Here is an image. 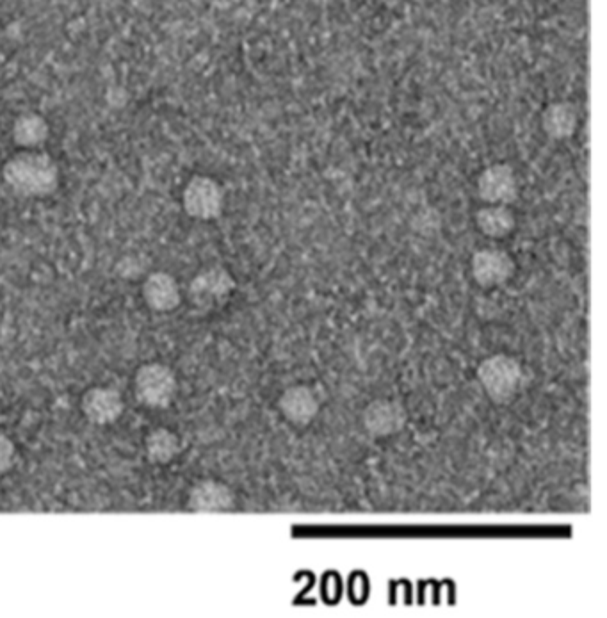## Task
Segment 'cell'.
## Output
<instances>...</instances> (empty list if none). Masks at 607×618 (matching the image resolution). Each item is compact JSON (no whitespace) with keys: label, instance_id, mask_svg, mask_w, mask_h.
Masks as SVG:
<instances>
[{"label":"cell","instance_id":"cell-10","mask_svg":"<svg viewBox=\"0 0 607 618\" xmlns=\"http://www.w3.org/2000/svg\"><path fill=\"white\" fill-rule=\"evenodd\" d=\"M141 294L146 305L154 312H173L179 309L182 303V291L175 277H171L170 273L157 271L148 275L145 284L141 287Z\"/></svg>","mask_w":607,"mask_h":618},{"label":"cell","instance_id":"cell-5","mask_svg":"<svg viewBox=\"0 0 607 618\" xmlns=\"http://www.w3.org/2000/svg\"><path fill=\"white\" fill-rule=\"evenodd\" d=\"M235 280L230 271L221 266L203 269L196 275L189 289L187 296L196 309L214 310L225 305L230 296L235 291Z\"/></svg>","mask_w":607,"mask_h":618},{"label":"cell","instance_id":"cell-1","mask_svg":"<svg viewBox=\"0 0 607 618\" xmlns=\"http://www.w3.org/2000/svg\"><path fill=\"white\" fill-rule=\"evenodd\" d=\"M2 179L15 195L45 198L56 193L61 170L56 161L41 148L20 150L2 168Z\"/></svg>","mask_w":607,"mask_h":618},{"label":"cell","instance_id":"cell-14","mask_svg":"<svg viewBox=\"0 0 607 618\" xmlns=\"http://www.w3.org/2000/svg\"><path fill=\"white\" fill-rule=\"evenodd\" d=\"M476 225L479 232L488 239H504L511 236L517 228V216L510 205H488L476 212Z\"/></svg>","mask_w":607,"mask_h":618},{"label":"cell","instance_id":"cell-9","mask_svg":"<svg viewBox=\"0 0 607 618\" xmlns=\"http://www.w3.org/2000/svg\"><path fill=\"white\" fill-rule=\"evenodd\" d=\"M81 408L90 423L107 426L122 417L125 403L120 392L107 387H95L82 396Z\"/></svg>","mask_w":607,"mask_h":618},{"label":"cell","instance_id":"cell-6","mask_svg":"<svg viewBox=\"0 0 607 618\" xmlns=\"http://www.w3.org/2000/svg\"><path fill=\"white\" fill-rule=\"evenodd\" d=\"M478 196L488 205H513L520 195V184L510 164L495 163L481 171L478 177Z\"/></svg>","mask_w":607,"mask_h":618},{"label":"cell","instance_id":"cell-13","mask_svg":"<svg viewBox=\"0 0 607 618\" xmlns=\"http://www.w3.org/2000/svg\"><path fill=\"white\" fill-rule=\"evenodd\" d=\"M579 127V109L572 102H554L542 113V129L556 141L570 139Z\"/></svg>","mask_w":607,"mask_h":618},{"label":"cell","instance_id":"cell-17","mask_svg":"<svg viewBox=\"0 0 607 618\" xmlns=\"http://www.w3.org/2000/svg\"><path fill=\"white\" fill-rule=\"evenodd\" d=\"M15 456H17L15 444L11 442L8 435L0 431V478L11 471V467L15 464Z\"/></svg>","mask_w":607,"mask_h":618},{"label":"cell","instance_id":"cell-2","mask_svg":"<svg viewBox=\"0 0 607 618\" xmlns=\"http://www.w3.org/2000/svg\"><path fill=\"white\" fill-rule=\"evenodd\" d=\"M478 378L495 405H510L524 382V369L517 358L499 353L479 364Z\"/></svg>","mask_w":607,"mask_h":618},{"label":"cell","instance_id":"cell-11","mask_svg":"<svg viewBox=\"0 0 607 618\" xmlns=\"http://www.w3.org/2000/svg\"><path fill=\"white\" fill-rule=\"evenodd\" d=\"M278 408L289 423L307 426L319 414V399L307 385H294L280 396Z\"/></svg>","mask_w":607,"mask_h":618},{"label":"cell","instance_id":"cell-3","mask_svg":"<svg viewBox=\"0 0 607 618\" xmlns=\"http://www.w3.org/2000/svg\"><path fill=\"white\" fill-rule=\"evenodd\" d=\"M182 207L193 220H218L225 209V189L209 175H195L184 186Z\"/></svg>","mask_w":607,"mask_h":618},{"label":"cell","instance_id":"cell-16","mask_svg":"<svg viewBox=\"0 0 607 618\" xmlns=\"http://www.w3.org/2000/svg\"><path fill=\"white\" fill-rule=\"evenodd\" d=\"M145 449L152 464L166 465L180 455L182 444L175 433L166 428H157L146 437Z\"/></svg>","mask_w":607,"mask_h":618},{"label":"cell","instance_id":"cell-12","mask_svg":"<svg viewBox=\"0 0 607 618\" xmlns=\"http://www.w3.org/2000/svg\"><path fill=\"white\" fill-rule=\"evenodd\" d=\"M234 506L232 488L216 480L198 481L187 499V508L193 512H227Z\"/></svg>","mask_w":607,"mask_h":618},{"label":"cell","instance_id":"cell-7","mask_svg":"<svg viewBox=\"0 0 607 618\" xmlns=\"http://www.w3.org/2000/svg\"><path fill=\"white\" fill-rule=\"evenodd\" d=\"M472 277L485 289L508 284L517 273V264L510 253L501 248H483L472 255Z\"/></svg>","mask_w":607,"mask_h":618},{"label":"cell","instance_id":"cell-15","mask_svg":"<svg viewBox=\"0 0 607 618\" xmlns=\"http://www.w3.org/2000/svg\"><path fill=\"white\" fill-rule=\"evenodd\" d=\"M49 122L36 113L18 116L13 125V141L20 150H38L49 141Z\"/></svg>","mask_w":607,"mask_h":618},{"label":"cell","instance_id":"cell-8","mask_svg":"<svg viewBox=\"0 0 607 618\" xmlns=\"http://www.w3.org/2000/svg\"><path fill=\"white\" fill-rule=\"evenodd\" d=\"M406 410L394 399H374L362 414L364 428L374 439H389L405 428Z\"/></svg>","mask_w":607,"mask_h":618},{"label":"cell","instance_id":"cell-4","mask_svg":"<svg viewBox=\"0 0 607 618\" xmlns=\"http://www.w3.org/2000/svg\"><path fill=\"white\" fill-rule=\"evenodd\" d=\"M134 392L143 407L168 408L177 394V378L164 364H146L136 373Z\"/></svg>","mask_w":607,"mask_h":618}]
</instances>
